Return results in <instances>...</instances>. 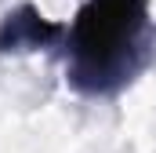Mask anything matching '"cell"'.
<instances>
[{
    "label": "cell",
    "mask_w": 156,
    "mask_h": 153,
    "mask_svg": "<svg viewBox=\"0 0 156 153\" xmlns=\"http://www.w3.org/2000/svg\"><path fill=\"white\" fill-rule=\"evenodd\" d=\"M66 37V26L58 18H47L37 4H18L0 18V55H22L51 47L55 40Z\"/></svg>",
    "instance_id": "obj_2"
},
{
    "label": "cell",
    "mask_w": 156,
    "mask_h": 153,
    "mask_svg": "<svg viewBox=\"0 0 156 153\" xmlns=\"http://www.w3.org/2000/svg\"><path fill=\"white\" fill-rule=\"evenodd\" d=\"M153 51L149 0H83L66 26V80L87 99H116Z\"/></svg>",
    "instance_id": "obj_1"
}]
</instances>
